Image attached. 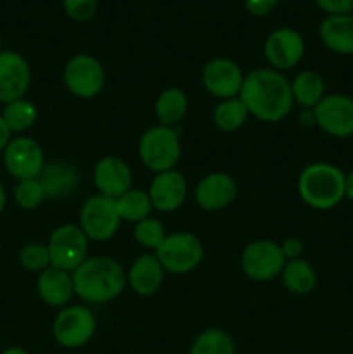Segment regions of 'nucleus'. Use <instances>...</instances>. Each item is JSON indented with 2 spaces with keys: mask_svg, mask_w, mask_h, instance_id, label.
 I'll list each match as a JSON object with an SVG mask.
<instances>
[{
  "mask_svg": "<svg viewBox=\"0 0 353 354\" xmlns=\"http://www.w3.org/2000/svg\"><path fill=\"white\" fill-rule=\"evenodd\" d=\"M239 99L249 114L265 123L284 120L294 104L291 83L275 69H255L244 76Z\"/></svg>",
  "mask_w": 353,
  "mask_h": 354,
  "instance_id": "nucleus-1",
  "label": "nucleus"
},
{
  "mask_svg": "<svg viewBox=\"0 0 353 354\" xmlns=\"http://www.w3.org/2000/svg\"><path fill=\"white\" fill-rule=\"evenodd\" d=\"M120 223L116 201L100 194L87 199L80 209V228L90 241H109L118 232Z\"/></svg>",
  "mask_w": 353,
  "mask_h": 354,
  "instance_id": "nucleus-7",
  "label": "nucleus"
},
{
  "mask_svg": "<svg viewBox=\"0 0 353 354\" xmlns=\"http://www.w3.org/2000/svg\"><path fill=\"white\" fill-rule=\"evenodd\" d=\"M294 102L307 109H314L325 97V83L322 76L315 71H301L291 82Z\"/></svg>",
  "mask_w": 353,
  "mask_h": 354,
  "instance_id": "nucleus-24",
  "label": "nucleus"
},
{
  "mask_svg": "<svg viewBox=\"0 0 353 354\" xmlns=\"http://www.w3.org/2000/svg\"><path fill=\"white\" fill-rule=\"evenodd\" d=\"M315 2L329 16L350 14V10L353 9V0H315Z\"/></svg>",
  "mask_w": 353,
  "mask_h": 354,
  "instance_id": "nucleus-34",
  "label": "nucleus"
},
{
  "mask_svg": "<svg viewBox=\"0 0 353 354\" xmlns=\"http://www.w3.org/2000/svg\"><path fill=\"white\" fill-rule=\"evenodd\" d=\"M37 289L42 301L52 308L66 306L75 294L73 277L64 270L54 268V266L45 268L40 273L37 280Z\"/></svg>",
  "mask_w": 353,
  "mask_h": 354,
  "instance_id": "nucleus-21",
  "label": "nucleus"
},
{
  "mask_svg": "<svg viewBox=\"0 0 353 354\" xmlns=\"http://www.w3.org/2000/svg\"><path fill=\"white\" fill-rule=\"evenodd\" d=\"M134 237L142 248L154 249L156 251L161 245V242L165 241L166 232L161 221L156 220V218H145V220L135 223Z\"/></svg>",
  "mask_w": 353,
  "mask_h": 354,
  "instance_id": "nucleus-30",
  "label": "nucleus"
},
{
  "mask_svg": "<svg viewBox=\"0 0 353 354\" xmlns=\"http://www.w3.org/2000/svg\"><path fill=\"white\" fill-rule=\"evenodd\" d=\"M282 283L289 292L305 296L310 294L317 286V273L315 268L307 261V259H291L286 263V266L280 272Z\"/></svg>",
  "mask_w": 353,
  "mask_h": 354,
  "instance_id": "nucleus-23",
  "label": "nucleus"
},
{
  "mask_svg": "<svg viewBox=\"0 0 353 354\" xmlns=\"http://www.w3.org/2000/svg\"><path fill=\"white\" fill-rule=\"evenodd\" d=\"M149 199L152 207L161 213H172L183 204L187 197V182L182 173L170 169L158 173L149 187Z\"/></svg>",
  "mask_w": 353,
  "mask_h": 354,
  "instance_id": "nucleus-16",
  "label": "nucleus"
},
{
  "mask_svg": "<svg viewBox=\"0 0 353 354\" xmlns=\"http://www.w3.org/2000/svg\"><path fill=\"white\" fill-rule=\"evenodd\" d=\"M190 354H235V344L225 330L208 328L197 335Z\"/></svg>",
  "mask_w": 353,
  "mask_h": 354,
  "instance_id": "nucleus-29",
  "label": "nucleus"
},
{
  "mask_svg": "<svg viewBox=\"0 0 353 354\" xmlns=\"http://www.w3.org/2000/svg\"><path fill=\"white\" fill-rule=\"evenodd\" d=\"M106 83L102 64L89 54H78L68 61L64 68V85L80 99H93Z\"/></svg>",
  "mask_w": 353,
  "mask_h": 354,
  "instance_id": "nucleus-9",
  "label": "nucleus"
},
{
  "mask_svg": "<svg viewBox=\"0 0 353 354\" xmlns=\"http://www.w3.org/2000/svg\"><path fill=\"white\" fill-rule=\"evenodd\" d=\"M47 249L51 266L73 273L87 259L89 239L76 225H62L52 232Z\"/></svg>",
  "mask_w": 353,
  "mask_h": 354,
  "instance_id": "nucleus-6",
  "label": "nucleus"
},
{
  "mask_svg": "<svg viewBox=\"0 0 353 354\" xmlns=\"http://www.w3.org/2000/svg\"><path fill=\"white\" fill-rule=\"evenodd\" d=\"M64 10L73 21L85 23L97 12V0H64Z\"/></svg>",
  "mask_w": 353,
  "mask_h": 354,
  "instance_id": "nucleus-33",
  "label": "nucleus"
},
{
  "mask_svg": "<svg viewBox=\"0 0 353 354\" xmlns=\"http://www.w3.org/2000/svg\"><path fill=\"white\" fill-rule=\"evenodd\" d=\"M345 197L353 203V171L348 173L345 178Z\"/></svg>",
  "mask_w": 353,
  "mask_h": 354,
  "instance_id": "nucleus-38",
  "label": "nucleus"
},
{
  "mask_svg": "<svg viewBox=\"0 0 353 354\" xmlns=\"http://www.w3.org/2000/svg\"><path fill=\"white\" fill-rule=\"evenodd\" d=\"M237 196V185L227 173H211L196 187V203L204 211H221Z\"/></svg>",
  "mask_w": 353,
  "mask_h": 354,
  "instance_id": "nucleus-18",
  "label": "nucleus"
},
{
  "mask_svg": "<svg viewBox=\"0 0 353 354\" xmlns=\"http://www.w3.org/2000/svg\"><path fill=\"white\" fill-rule=\"evenodd\" d=\"M96 318L85 306L64 308L55 317L52 334L62 348L75 349L85 346L96 334Z\"/></svg>",
  "mask_w": 353,
  "mask_h": 354,
  "instance_id": "nucleus-10",
  "label": "nucleus"
},
{
  "mask_svg": "<svg viewBox=\"0 0 353 354\" xmlns=\"http://www.w3.org/2000/svg\"><path fill=\"white\" fill-rule=\"evenodd\" d=\"M0 354H28V353L24 351V349H21V348H9V349H6V351H2Z\"/></svg>",
  "mask_w": 353,
  "mask_h": 354,
  "instance_id": "nucleus-40",
  "label": "nucleus"
},
{
  "mask_svg": "<svg viewBox=\"0 0 353 354\" xmlns=\"http://www.w3.org/2000/svg\"><path fill=\"white\" fill-rule=\"evenodd\" d=\"M303 37L293 28L272 31L265 41V57L275 69H291L303 59Z\"/></svg>",
  "mask_w": 353,
  "mask_h": 354,
  "instance_id": "nucleus-15",
  "label": "nucleus"
},
{
  "mask_svg": "<svg viewBox=\"0 0 353 354\" xmlns=\"http://www.w3.org/2000/svg\"><path fill=\"white\" fill-rule=\"evenodd\" d=\"M280 249H282L286 259H289V261L291 259H298L301 256V252H303V242L296 237H291L287 241H284Z\"/></svg>",
  "mask_w": 353,
  "mask_h": 354,
  "instance_id": "nucleus-36",
  "label": "nucleus"
},
{
  "mask_svg": "<svg viewBox=\"0 0 353 354\" xmlns=\"http://www.w3.org/2000/svg\"><path fill=\"white\" fill-rule=\"evenodd\" d=\"M182 147L176 131L172 127L149 128L138 144V156L147 169L154 173L170 171L179 162Z\"/></svg>",
  "mask_w": 353,
  "mask_h": 354,
  "instance_id": "nucleus-4",
  "label": "nucleus"
},
{
  "mask_svg": "<svg viewBox=\"0 0 353 354\" xmlns=\"http://www.w3.org/2000/svg\"><path fill=\"white\" fill-rule=\"evenodd\" d=\"M127 280L138 296H152L161 289L165 268L154 254H142L130 266Z\"/></svg>",
  "mask_w": 353,
  "mask_h": 354,
  "instance_id": "nucleus-20",
  "label": "nucleus"
},
{
  "mask_svg": "<svg viewBox=\"0 0 353 354\" xmlns=\"http://www.w3.org/2000/svg\"><path fill=\"white\" fill-rule=\"evenodd\" d=\"M14 199L23 209H37L45 199V192L38 178L19 180L14 187Z\"/></svg>",
  "mask_w": 353,
  "mask_h": 354,
  "instance_id": "nucleus-31",
  "label": "nucleus"
},
{
  "mask_svg": "<svg viewBox=\"0 0 353 354\" xmlns=\"http://www.w3.org/2000/svg\"><path fill=\"white\" fill-rule=\"evenodd\" d=\"M242 82H244V75L241 68L230 59H213L203 69L204 88L221 100L237 97L241 93Z\"/></svg>",
  "mask_w": 353,
  "mask_h": 354,
  "instance_id": "nucleus-14",
  "label": "nucleus"
},
{
  "mask_svg": "<svg viewBox=\"0 0 353 354\" xmlns=\"http://www.w3.org/2000/svg\"><path fill=\"white\" fill-rule=\"evenodd\" d=\"M114 201H116V211L120 218L128 223H138V221L145 220L152 209L149 194L141 189H130Z\"/></svg>",
  "mask_w": 353,
  "mask_h": 354,
  "instance_id": "nucleus-26",
  "label": "nucleus"
},
{
  "mask_svg": "<svg viewBox=\"0 0 353 354\" xmlns=\"http://www.w3.org/2000/svg\"><path fill=\"white\" fill-rule=\"evenodd\" d=\"M2 118L12 133H23V131L30 130L33 127L38 118V111L30 100L17 99L6 104L2 111Z\"/></svg>",
  "mask_w": 353,
  "mask_h": 354,
  "instance_id": "nucleus-27",
  "label": "nucleus"
},
{
  "mask_svg": "<svg viewBox=\"0 0 353 354\" xmlns=\"http://www.w3.org/2000/svg\"><path fill=\"white\" fill-rule=\"evenodd\" d=\"M3 166L17 180L38 178L45 166L44 151L33 138L16 137L3 151Z\"/></svg>",
  "mask_w": 353,
  "mask_h": 354,
  "instance_id": "nucleus-12",
  "label": "nucleus"
},
{
  "mask_svg": "<svg viewBox=\"0 0 353 354\" xmlns=\"http://www.w3.org/2000/svg\"><path fill=\"white\" fill-rule=\"evenodd\" d=\"M248 109L244 102L239 97L234 99H225L215 107L213 121L220 130L224 131H235L246 123L248 120Z\"/></svg>",
  "mask_w": 353,
  "mask_h": 354,
  "instance_id": "nucleus-28",
  "label": "nucleus"
},
{
  "mask_svg": "<svg viewBox=\"0 0 353 354\" xmlns=\"http://www.w3.org/2000/svg\"><path fill=\"white\" fill-rule=\"evenodd\" d=\"M19 263L23 268L30 270V272H44L51 265L47 245L40 244V242L23 245L19 251Z\"/></svg>",
  "mask_w": 353,
  "mask_h": 354,
  "instance_id": "nucleus-32",
  "label": "nucleus"
},
{
  "mask_svg": "<svg viewBox=\"0 0 353 354\" xmlns=\"http://www.w3.org/2000/svg\"><path fill=\"white\" fill-rule=\"evenodd\" d=\"M346 175L334 165L314 162L301 171L298 192L303 203L314 209H332L345 199Z\"/></svg>",
  "mask_w": 353,
  "mask_h": 354,
  "instance_id": "nucleus-3",
  "label": "nucleus"
},
{
  "mask_svg": "<svg viewBox=\"0 0 353 354\" xmlns=\"http://www.w3.org/2000/svg\"><path fill=\"white\" fill-rule=\"evenodd\" d=\"M93 183L100 196L118 199L132 189V169L123 159L109 158L100 159L93 168Z\"/></svg>",
  "mask_w": 353,
  "mask_h": 354,
  "instance_id": "nucleus-17",
  "label": "nucleus"
},
{
  "mask_svg": "<svg viewBox=\"0 0 353 354\" xmlns=\"http://www.w3.org/2000/svg\"><path fill=\"white\" fill-rule=\"evenodd\" d=\"M30 82L31 71L26 59L12 50L0 52V102L23 99Z\"/></svg>",
  "mask_w": 353,
  "mask_h": 354,
  "instance_id": "nucleus-13",
  "label": "nucleus"
},
{
  "mask_svg": "<svg viewBox=\"0 0 353 354\" xmlns=\"http://www.w3.org/2000/svg\"><path fill=\"white\" fill-rule=\"evenodd\" d=\"M287 259L279 244L272 241H256L246 245L241 256V268L246 277L258 282L275 279L286 266Z\"/></svg>",
  "mask_w": 353,
  "mask_h": 354,
  "instance_id": "nucleus-8",
  "label": "nucleus"
},
{
  "mask_svg": "<svg viewBox=\"0 0 353 354\" xmlns=\"http://www.w3.org/2000/svg\"><path fill=\"white\" fill-rule=\"evenodd\" d=\"M315 124L336 138L353 137V99L343 93L325 95L314 107Z\"/></svg>",
  "mask_w": 353,
  "mask_h": 354,
  "instance_id": "nucleus-11",
  "label": "nucleus"
},
{
  "mask_svg": "<svg viewBox=\"0 0 353 354\" xmlns=\"http://www.w3.org/2000/svg\"><path fill=\"white\" fill-rule=\"evenodd\" d=\"M10 140H12V131H10V128L7 127L2 114H0V152L6 151V147L9 145Z\"/></svg>",
  "mask_w": 353,
  "mask_h": 354,
  "instance_id": "nucleus-37",
  "label": "nucleus"
},
{
  "mask_svg": "<svg viewBox=\"0 0 353 354\" xmlns=\"http://www.w3.org/2000/svg\"><path fill=\"white\" fill-rule=\"evenodd\" d=\"M6 203H7V194H6V187H3V183L0 182V214H2L3 207H6Z\"/></svg>",
  "mask_w": 353,
  "mask_h": 354,
  "instance_id": "nucleus-39",
  "label": "nucleus"
},
{
  "mask_svg": "<svg viewBox=\"0 0 353 354\" xmlns=\"http://www.w3.org/2000/svg\"><path fill=\"white\" fill-rule=\"evenodd\" d=\"M320 40L329 50L343 55H353V16L339 14L327 16L318 28Z\"/></svg>",
  "mask_w": 353,
  "mask_h": 354,
  "instance_id": "nucleus-22",
  "label": "nucleus"
},
{
  "mask_svg": "<svg viewBox=\"0 0 353 354\" xmlns=\"http://www.w3.org/2000/svg\"><path fill=\"white\" fill-rule=\"evenodd\" d=\"M75 294L89 303H109L125 289L123 266L106 256L89 258L71 273Z\"/></svg>",
  "mask_w": 353,
  "mask_h": 354,
  "instance_id": "nucleus-2",
  "label": "nucleus"
},
{
  "mask_svg": "<svg viewBox=\"0 0 353 354\" xmlns=\"http://www.w3.org/2000/svg\"><path fill=\"white\" fill-rule=\"evenodd\" d=\"M187 107H189V100H187L185 92L180 88H168L159 93L154 111L163 127H172L185 116Z\"/></svg>",
  "mask_w": 353,
  "mask_h": 354,
  "instance_id": "nucleus-25",
  "label": "nucleus"
},
{
  "mask_svg": "<svg viewBox=\"0 0 353 354\" xmlns=\"http://www.w3.org/2000/svg\"><path fill=\"white\" fill-rule=\"evenodd\" d=\"M45 192V199H68L76 192L80 185V175L75 165L66 161L45 162L44 169L38 175Z\"/></svg>",
  "mask_w": 353,
  "mask_h": 354,
  "instance_id": "nucleus-19",
  "label": "nucleus"
},
{
  "mask_svg": "<svg viewBox=\"0 0 353 354\" xmlns=\"http://www.w3.org/2000/svg\"><path fill=\"white\" fill-rule=\"evenodd\" d=\"M279 0H244V6L253 16H266L277 7Z\"/></svg>",
  "mask_w": 353,
  "mask_h": 354,
  "instance_id": "nucleus-35",
  "label": "nucleus"
},
{
  "mask_svg": "<svg viewBox=\"0 0 353 354\" xmlns=\"http://www.w3.org/2000/svg\"><path fill=\"white\" fill-rule=\"evenodd\" d=\"M154 256L161 263L165 272L183 275L192 272L203 261L204 248L196 235L179 232V234L166 235L161 245L154 251Z\"/></svg>",
  "mask_w": 353,
  "mask_h": 354,
  "instance_id": "nucleus-5",
  "label": "nucleus"
}]
</instances>
